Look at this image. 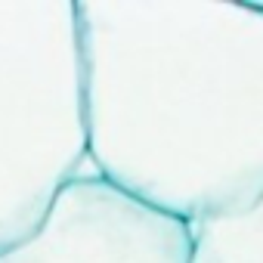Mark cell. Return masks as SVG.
<instances>
[{
	"label": "cell",
	"mask_w": 263,
	"mask_h": 263,
	"mask_svg": "<svg viewBox=\"0 0 263 263\" xmlns=\"http://www.w3.org/2000/svg\"><path fill=\"white\" fill-rule=\"evenodd\" d=\"M87 167L189 226L263 195V7L74 0Z\"/></svg>",
	"instance_id": "cell-1"
},
{
	"label": "cell",
	"mask_w": 263,
	"mask_h": 263,
	"mask_svg": "<svg viewBox=\"0 0 263 263\" xmlns=\"http://www.w3.org/2000/svg\"><path fill=\"white\" fill-rule=\"evenodd\" d=\"M84 171L74 0H0V251Z\"/></svg>",
	"instance_id": "cell-2"
},
{
	"label": "cell",
	"mask_w": 263,
	"mask_h": 263,
	"mask_svg": "<svg viewBox=\"0 0 263 263\" xmlns=\"http://www.w3.org/2000/svg\"><path fill=\"white\" fill-rule=\"evenodd\" d=\"M189 223L143 204L90 167L65 183L0 263H192Z\"/></svg>",
	"instance_id": "cell-3"
},
{
	"label": "cell",
	"mask_w": 263,
	"mask_h": 263,
	"mask_svg": "<svg viewBox=\"0 0 263 263\" xmlns=\"http://www.w3.org/2000/svg\"><path fill=\"white\" fill-rule=\"evenodd\" d=\"M192 263H263V195L241 214L192 226Z\"/></svg>",
	"instance_id": "cell-4"
}]
</instances>
